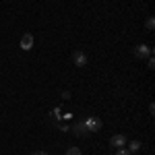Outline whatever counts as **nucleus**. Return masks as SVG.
I'll return each instance as SVG.
<instances>
[{
	"label": "nucleus",
	"instance_id": "obj_1",
	"mask_svg": "<svg viewBox=\"0 0 155 155\" xmlns=\"http://www.w3.org/2000/svg\"><path fill=\"white\" fill-rule=\"evenodd\" d=\"M85 122V126H87V130L89 132H99L101 130V126H104V122L97 118V116H89L87 120H83Z\"/></svg>",
	"mask_w": 155,
	"mask_h": 155
},
{
	"label": "nucleus",
	"instance_id": "obj_2",
	"mask_svg": "<svg viewBox=\"0 0 155 155\" xmlns=\"http://www.w3.org/2000/svg\"><path fill=\"white\" fill-rule=\"evenodd\" d=\"M151 54H153V50L149 48L147 44H139V46L134 48V56H137V58H149Z\"/></svg>",
	"mask_w": 155,
	"mask_h": 155
},
{
	"label": "nucleus",
	"instance_id": "obj_3",
	"mask_svg": "<svg viewBox=\"0 0 155 155\" xmlns=\"http://www.w3.org/2000/svg\"><path fill=\"white\" fill-rule=\"evenodd\" d=\"M87 60H89V58H87L85 52H81V50H74V52H72V62H74L77 66H85Z\"/></svg>",
	"mask_w": 155,
	"mask_h": 155
},
{
	"label": "nucleus",
	"instance_id": "obj_4",
	"mask_svg": "<svg viewBox=\"0 0 155 155\" xmlns=\"http://www.w3.org/2000/svg\"><path fill=\"white\" fill-rule=\"evenodd\" d=\"M110 145L116 147V149H122V147L126 145V137H124V134H114V137L110 139Z\"/></svg>",
	"mask_w": 155,
	"mask_h": 155
},
{
	"label": "nucleus",
	"instance_id": "obj_5",
	"mask_svg": "<svg viewBox=\"0 0 155 155\" xmlns=\"http://www.w3.org/2000/svg\"><path fill=\"white\" fill-rule=\"evenodd\" d=\"M19 46H21V50H31L33 48V35H31V33H25V35L21 37V44H19Z\"/></svg>",
	"mask_w": 155,
	"mask_h": 155
},
{
	"label": "nucleus",
	"instance_id": "obj_6",
	"mask_svg": "<svg viewBox=\"0 0 155 155\" xmlns=\"http://www.w3.org/2000/svg\"><path fill=\"white\" fill-rule=\"evenodd\" d=\"M72 132H74L77 137H87V134H89L87 126H85V122H77V124H74V128H72Z\"/></svg>",
	"mask_w": 155,
	"mask_h": 155
},
{
	"label": "nucleus",
	"instance_id": "obj_7",
	"mask_svg": "<svg viewBox=\"0 0 155 155\" xmlns=\"http://www.w3.org/2000/svg\"><path fill=\"white\" fill-rule=\"evenodd\" d=\"M126 145H128V151H130V153H134V151L141 149V141H130V143H126Z\"/></svg>",
	"mask_w": 155,
	"mask_h": 155
},
{
	"label": "nucleus",
	"instance_id": "obj_8",
	"mask_svg": "<svg viewBox=\"0 0 155 155\" xmlns=\"http://www.w3.org/2000/svg\"><path fill=\"white\" fill-rule=\"evenodd\" d=\"M145 27H147L149 31H151V29L155 27V19H153V17H147V21H145Z\"/></svg>",
	"mask_w": 155,
	"mask_h": 155
},
{
	"label": "nucleus",
	"instance_id": "obj_9",
	"mask_svg": "<svg viewBox=\"0 0 155 155\" xmlns=\"http://www.w3.org/2000/svg\"><path fill=\"white\" fill-rule=\"evenodd\" d=\"M66 155H81V149H79V147H71V149L66 151Z\"/></svg>",
	"mask_w": 155,
	"mask_h": 155
},
{
	"label": "nucleus",
	"instance_id": "obj_10",
	"mask_svg": "<svg viewBox=\"0 0 155 155\" xmlns=\"http://www.w3.org/2000/svg\"><path fill=\"white\" fill-rule=\"evenodd\" d=\"M147 66H149V68H155V58H153V54L147 58Z\"/></svg>",
	"mask_w": 155,
	"mask_h": 155
},
{
	"label": "nucleus",
	"instance_id": "obj_11",
	"mask_svg": "<svg viewBox=\"0 0 155 155\" xmlns=\"http://www.w3.org/2000/svg\"><path fill=\"white\" fill-rule=\"evenodd\" d=\"M116 155H132V153L128 151V149H124V147H122V149H118V151H116Z\"/></svg>",
	"mask_w": 155,
	"mask_h": 155
},
{
	"label": "nucleus",
	"instance_id": "obj_12",
	"mask_svg": "<svg viewBox=\"0 0 155 155\" xmlns=\"http://www.w3.org/2000/svg\"><path fill=\"white\" fill-rule=\"evenodd\" d=\"M33 155H48V153H46V151H35Z\"/></svg>",
	"mask_w": 155,
	"mask_h": 155
}]
</instances>
